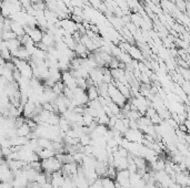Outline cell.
Instances as JSON below:
<instances>
[{
    "label": "cell",
    "instance_id": "1",
    "mask_svg": "<svg viewBox=\"0 0 190 188\" xmlns=\"http://www.w3.org/2000/svg\"><path fill=\"white\" fill-rule=\"evenodd\" d=\"M108 93H109V96H110L111 101L116 104L120 106L121 109L124 106V104L128 102V99L122 94V93L117 89V86L114 84H109V90H108Z\"/></svg>",
    "mask_w": 190,
    "mask_h": 188
},
{
    "label": "cell",
    "instance_id": "2",
    "mask_svg": "<svg viewBox=\"0 0 190 188\" xmlns=\"http://www.w3.org/2000/svg\"><path fill=\"white\" fill-rule=\"evenodd\" d=\"M62 165L63 164L56 156L51 158H47V159H41V167L43 171L53 173V171H60L62 168Z\"/></svg>",
    "mask_w": 190,
    "mask_h": 188
},
{
    "label": "cell",
    "instance_id": "3",
    "mask_svg": "<svg viewBox=\"0 0 190 188\" xmlns=\"http://www.w3.org/2000/svg\"><path fill=\"white\" fill-rule=\"evenodd\" d=\"M90 78L95 82V85L98 86L100 83L104 82V71H102V68L98 66V68H95L90 71Z\"/></svg>",
    "mask_w": 190,
    "mask_h": 188
},
{
    "label": "cell",
    "instance_id": "4",
    "mask_svg": "<svg viewBox=\"0 0 190 188\" xmlns=\"http://www.w3.org/2000/svg\"><path fill=\"white\" fill-rule=\"evenodd\" d=\"M61 81L65 83V85L70 88V89L75 90L78 86L77 84V80L75 79L72 76V74L70 73V71H66V72H62V79Z\"/></svg>",
    "mask_w": 190,
    "mask_h": 188
},
{
    "label": "cell",
    "instance_id": "5",
    "mask_svg": "<svg viewBox=\"0 0 190 188\" xmlns=\"http://www.w3.org/2000/svg\"><path fill=\"white\" fill-rule=\"evenodd\" d=\"M128 53L130 54V57H131L134 60H137V61L139 62L145 61V57L142 54V51L138 47H136V45H131V48L129 49Z\"/></svg>",
    "mask_w": 190,
    "mask_h": 188
},
{
    "label": "cell",
    "instance_id": "6",
    "mask_svg": "<svg viewBox=\"0 0 190 188\" xmlns=\"http://www.w3.org/2000/svg\"><path fill=\"white\" fill-rule=\"evenodd\" d=\"M43 34H45V32H43V31H42L40 28L36 27V28H34V29L30 31V33H29V37L32 39V41L35 42V43H39V42L42 41Z\"/></svg>",
    "mask_w": 190,
    "mask_h": 188
},
{
    "label": "cell",
    "instance_id": "7",
    "mask_svg": "<svg viewBox=\"0 0 190 188\" xmlns=\"http://www.w3.org/2000/svg\"><path fill=\"white\" fill-rule=\"evenodd\" d=\"M42 43L45 45H47V47H56V40H55V35L52 33H50V32H45V34H43V38H42Z\"/></svg>",
    "mask_w": 190,
    "mask_h": 188
},
{
    "label": "cell",
    "instance_id": "8",
    "mask_svg": "<svg viewBox=\"0 0 190 188\" xmlns=\"http://www.w3.org/2000/svg\"><path fill=\"white\" fill-rule=\"evenodd\" d=\"M86 92H87L88 97H89V101L97 100V99H99V96H100V94H99V90H98V86H96V85L89 86V88L86 90Z\"/></svg>",
    "mask_w": 190,
    "mask_h": 188
},
{
    "label": "cell",
    "instance_id": "9",
    "mask_svg": "<svg viewBox=\"0 0 190 188\" xmlns=\"http://www.w3.org/2000/svg\"><path fill=\"white\" fill-rule=\"evenodd\" d=\"M39 157L41 159H47V158H51L53 156H56V153L53 149H49V148H41L38 152Z\"/></svg>",
    "mask_w": 190,
    "mask_h": 188
},
{
    "label": "cell",
    "instance_id": "10",
    "mask_svg": "<svg viewBox=\"0 0 190 188\" xmlns=\"http://www.w3.org/2000/svg\"><path fill=\"white\" fill-rule=\"evenodd\" d=\"M31 132H32V131H31V127L29 126L27 123H24V125H21L20 127L17 128V135L21 137H27Z\"/></svg>",
    "mask_w": 190,
    "mask_h": 188
},
{
    "label": "cell",
    "instance_id": "11",
    "mask_svg": "<svg viewBox=\"0 0 190 188\" xmlns=\"http://www.w3.org/2000/svg\"><path fill=\"white\" fill-rule=\"evenodd\" d=\"M38 144L41 148H49V149H52V144H53V142H52L51 140L47 138V137H39Z\"/></svg>",
    "mask_w": 190,
    "mask_h": 188
},
{
    "label": "cell",
    "instance_id": "12",
    "mask_svg": "<svg viewBox=\"0 0 190 188\" xmlns=\"http://www.w3.org/2000/svg\"><path fill=\"white\" fill-rule=\"evenodd\" d=\"M17 38V34L14 33V31H1V40H4V41L14 40Z\"/></svg>",
    "mask_w": 190,
    "mask_h": 188
},
{
    "label": "cell",
    "instance_id": "13",
    "mask_svg": "<svg viewBox=\"0 0 190 188\" xmlns=\"http://www.w3.org/2000/svg\"><path fill=\"white\" fill-rule=\"evenodd\" d=\"M96 121H97V123L98 124H100V125H107L108 126V124H109V122H110V117L108 116L106 113H101L100 115L96 119Z\"/></svg>",
    "mask_w": 190,
    "mask_h": 188
},
{
    "label": "cell",
    "instance_id": "14",
    "mask_svg": "<svg viewBox=\"0 0 190 188\" xmlns=\"http://www.w3.org/2000/svg\"><path fill=\"white\" fill-rule=\"evenodd\" d=\"M118 59H119L121 62H124V64H129V63H131V62L134 61V59L130 57V54H129L128 52H121L120 55L118 57Z\"/></svg>",
    "mask_w": 190,
    "mask_h": 188
},
{
    "label": "cell",
    "instance_id": "15",
    "mask_svg": "<svg viewBox=\"0 0 190 188\" xmlns=\"http://www.w3.org/2000/svg\"><path fill=\"white\" fill-rule=\"evenodd\" d=\"M141 116H142V114L139 112V111H130V112L126 115V117H128L130 121H138Z\"/></svg>",
    "mask_w": 190,
    "mask_h": 188
},
{
    "label": "cell",
    "instance_id": "16",
    "mask_svg": "<svg viewBox=\"0 0 190 188\" xmlns=\"http://www.w3.org/2000/svg\"><path fill=\"white\" fill-rule=\"evenodd\" d=\"M101 179H102L104 188H116V183L114 179H110L109 177H104Z\"/></svg>",
    "mask_w": 190,
    "mask_h": 188
},
{
    "label": "cell",
    "instance_id": "17",
    "mask_svg": "<svg viewBox=\"0 0 190 188\" xmlns=\"http://www.w3.org/2000/svg\"><path fill=\"white\" fill-rule=\"evenodd\" d=\"M91 140H92V138H91V136L88 135V134H82V135L80 136V144L83 145V146L90 145V144H91Z\"/></svg>",
    "mask_w": 190,
    "mask_h": 188
},
{
    "label": "cell",
    "instance_id": "18",
    "mask_svg": "<svg viewBox=\"0 0 190 188\" xmlns=\"http://www.w3.org/2000/svg\"><path fill=\"white\" fill-rule=\"evenodd\" d=\"M108 105H109V107L111 109V111H112V113H114V115H118V114L121 112V107L118 105V104H116V103L110 102Z\"/></svg>",
    "mask_w": 190,
    "mask_h": 188
},
{
    "label": "cell",
    "instance_id": "19",
    "mask_svg": "<svg viewBox=\"0 0 190 188\" xmlns=\"http://www.w3.org/2000/svg\"><path fill=\"white\" fill-rule=\"evenodd\" d=\"M102 4H104V1H102V0H89L90 6H92V7L98 11H99V8L101 7V5Z\"/></svg>",
    "mask_w": 190,
    "mask_h": 188
},
{
    "label": "cell",
    "instance_id": "20",
    "mask_svg": "<svg viewBox=\"0 0 190 188\" xmlns=\"http://www.w3.org/2000/svg\"><path fill=\"white\" fill-rule=\"evenodd\" d=\"M36 181H37L38 184L41 185V186H42V185H45L46 183H47V177H46L45 171H42V173H40V174L38 175V177H37Z\"/></svg>",
    "mask_w": 190,
    "mask_h": 188
},
{
    "label": "cell",
    "instance_id": "21",
    "mask_svg": "<svg viewBox=\"0 0 190 188\" xmlns=\"http://www.w3.org/2000/svg\"><path fill=\"white\" fill-rule=\"evenodd\" d=\"M90 188H104V185H102V179L100 177L96 179L93 181L92 184L90 185Z\"/></svg>",
    "mask_w": 190,
    "mask_h": 188
},
{
    "label": "cell",
    "instance_id": "22",
    "mask_svg": "<svg viewBox=\"0 0 190 188\" xmlns=\"http://www.w3.org/2000/svg\"><path fill=\"white\" fill-rule=\"evenodd\" d=\"M0 188H14V181H1Z\"/></svg>",
    "mask_w": 190,
    "mask_h": 188
},
{
    "label": "cell",
    "instance_id": "23",
    "mask_svg": "<svg viewBox=\"0 0 190 188\" xmlns=\"http://www.w3.org/2000/svg\"><path fill=\"white\" fill-rule=\"evenodd\" d=\"M178 130H180L182 133H188V127H187V125L185 123L182 124H179V126H178Z\"/></svg>",
    "mask_w": 190,
    "mask_h": 188
},
{
    "label": "cell",
    "instance_id": "24",
    "mask_svg": "<svg viewBox=\"0 0 190 188\" xmlns=\"http://www.w3.org/2000/svg\"><path fill=\"white\" fill-rule=\"evenodd\" d=\"M40 1H42V0H30V2H31L32 5L38 4V2H40Z\"/></svg>",
    "mask_w": 190,
    "mask_h": 188
},
{
    "label": "cell",
    "instance_id": "25",
    "mask_svg": "<svg viewBox=\"0 0 190 188\" xmlns=\"http://www.w3.org/2000/svg\"><path fill=\"white\" fill-rule=\"evenodd\" d=\"M187 52H188V54H189V57H190V47L187 49Z\"/></svg>",
    "mask_w": 190,
    "mask_h": 188
},
{
    "label": "cell",
    "instance_id": "26",
    "mask_svg": "<svg viewBox=\"0 0 190 188\" xmlns=\"http://www.w3.org/2000/svg\"><path fill=\"white\" fill-rule=\"evenodd\" d=\"M182 188H190V186H186V187H182Z\"/></svg>",
    "mask_w": 190,
    "mask_h": 188
}]
</instances>
